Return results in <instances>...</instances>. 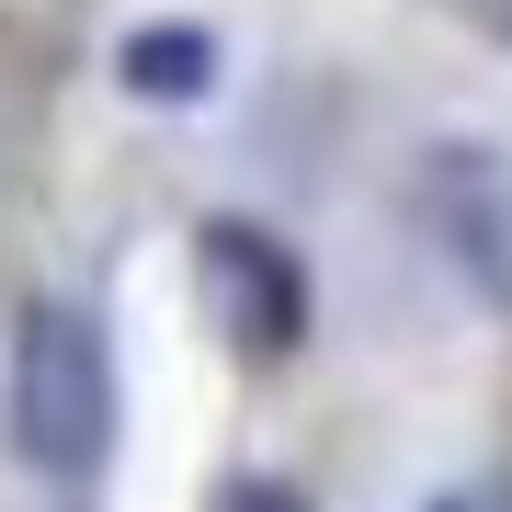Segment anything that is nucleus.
<instances>
[{"instance_id":"1","label":"nucleus","mask_w":512,"mask_h":512,"mask_svg":"<svg viewBox=\"0 0 512 512\" xmlns=\"http://www.w3.org/2000/svg\"><path fill=\"white\" fill-rule=\"evenodd\" d=\"M0 421H12V456L35 478H92L114 444V342L92 308L69 296H35L12 319V387H0Z\"/></svg>"},{"instance_id":"2","label":"nucleus","mask_w":512,"mask_h":512,"mask_svg":"<svg viewBox=\"0 0 512 512\" xmlns=\"http://www.w3.org/2000/svg\"><path fill=\"white\" fill-rule=\"evenodd\" d=\"M194 296H205V330L239 365H285L308 342V262L262 217H205L194 228Z\"/></svg>"},{"instance_id":"3","label":"nucleus","mask_w":512,"mask_h":512,"mask_svg":"<svg viewBox=\"0 0 512 512\" xmlns=\"http://www.w3.org/2000/svg\"><path fill=\"white\" fill-rule=\"evenodd\" d=\"M410 217H421V239H433V251L512 319V160H501V148H478V137L421 148V160H410Z\"/></svg>"},{"instance_id":"4","label":"nucleus","mask_w":512,"mask_h":512,"mask_svg":"<svg viewBox=\"0 0 512 512\" xmlns=\"http://www.w3.org/2000/svg\"><path fill=\"white\" fill-rule=\"evenodd\" d=\"M114 80H126V103L183 114V103L217 92V35H205V23H137V35L114 46Z\"/></svg>"},{"instance_id":"5","label":"nucleus","mask_w":512,"mask_h":512,"mask_svg":"<svg viewBox=\"0 0 512 512\" xmlns=\"http://www.w3.org/2000/svg\"><path fill=\"white\" fill-rule=\"evenodd\" d=\"M205 512H319V501H308V490H285V478H228Z\"/></svg>"},{"instance_id":"6","label":"nucleus","mask_w":512,"mask_h":512,"mask_svg":"<svg viewBox=\"0 0 512 512\" xmlns=\"http://www.w3.org/2000/svg\"><path fill=\"white\" fill-rule=\"evenodd\" d=\"M456 23H467V35H490V46H512V0H456Z\"/></svg>"},{"instance_id":"7","label":"nucleus","mask_w":512,"mask_h":512,"mask_svg":"<svg viewBox=\"0 0 512 512\" xmlns=\"http://www.w3.org/2000/svg\"><path fill=\"white\" fill-rule=\"evenodd\" d=\"M444 512H456V501H444Z\"/></svg>"}]
</instances>
